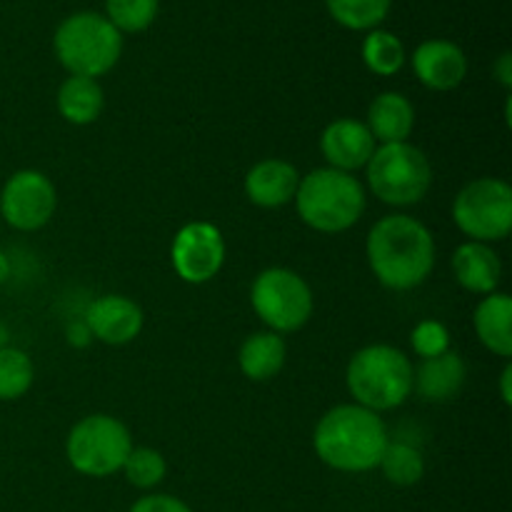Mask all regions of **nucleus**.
Wrapping results in <instances>:
<instances>
[{"label": "nucleus", "mask_w": 512, "mask_h": 512, "mask_svg": "<svg viewBox=\"0 0 512 512\" xmlns=\"http://www.w3.org/2000/svg\"><path fill=\"white\" fill-rule=\"evenodd\" d=\"M453 273L455 280L465 290H470V293L490 295L498 288L503 265H500L498 253L488 243H475V240H470V243H463L455 250Z\"/></svg>", "instance_id": "f3484780"}, {"label": "nucleus", "mask_w": 512, "mask_h": 512, "mask_svg": "<svg viewBox=\"0 0 512 512\" xmlns=\"http://www.w3.org/2000/svg\"><path fill=\"white\" fill-rule=\"evenodd\" d=\"M128 512H193V508L188 503H183L180 498H173V495L153 493L135 500Z\"/></svg>", "instance_id": "c85d7f7f"}, {"label": "nucleus", "mask_w": 512, "mask_h": 512, "mask_svg": "<svg viewBox=\"0 0 512 512\" xmlns=\"http://www.w3.org/2000/svg\"><path fill=\"white\" fill-rule=\"evenodd\" d=\"M105 13L120 33H140L158 15V0H105Z\"/></svg>", "instance_id": "bb28decb"}, {"label": "nucleus", "mask_w": 512, "mask_h": 512, "mask_svg": "<svg viewBox=\"0 0 512 512\" xmlns=\"http://www.w3.org/2000/svg\"><path fill=\"white\" fill-rule=\"evenodd\" d=\"M363 60L375 75H395L405 63V48L398 35L370 30L363 43Z\"/></svg>", "instance_id": "5701e85b"}, {"label": "nucleus", "mask_w": 512, "mask_h": 512, "mask_svg": "<svg viewBox=\"0 0 512 512\" xmlns=\"http://www.w3.org/2000/svg\"><path fill=\"white\" fill-rule=\"evenodd\" d=\"M93 338L105 345H125L143 330V310L125 295H103L85 313Z\"/></svg>", "instance_id": "ddd939ff"}, {"label": "nucleus", "mask_w": 512, "mask_h": 512, "mask_svg": "<svg viewBox=\"0 0 512 512\" xmlns=\"http://www.w3.org/2000/svg\"><path fill=\"white\" fill-rule=\"evenodd\" d=\"M285 358H288V345L273 330H263V333H253L245 338L240 345L238 363L245 378L263 383V380L275 378L283 370Z\"/></svg>", "instance_id": "aec40b11"}, {"label": "nucleus", "mask_w": 512, "mask_h": 512, "mask_svg": "<svg viewBox=\"0 0 512 512\" xmlns=\"http://www.w3.org/2000/svg\"><path fill=\"white\" fill-rule=\"evenodd\" d=\"M33 385V363L18 348H0V400H18Z\"/></svg>", "instance_id": "393cba45"}, {"label": "nucleus", "mask_w": 512, "mask_h": 512, "mask_svg": "<svg viewBox=\"0 0 512 512\" xmlns=\"http://www.w3.org/2000/svg\"><path fill=\"white\" fill-rule=\"evenodd\" d=\"M58 205L55 185L40 170H18L10 175L0 193V215L15 230H40L50 223Z\"/></svg>", "instance_id": "9d476101"}, {"label": "nucleus", "mask_w": 512, "mask_h": 512, "mask_svg": "<svg viewBox=\"0 0 512 512\" xmlns=\"http://www.w3.org/2000/svg\"><path fill=\"white\" fill-rule=\"evenodd\" d=\"M250 303L273 333H295L313 315V290L288 268H268L255 278Z\"/></svg>", "instance_id": "6e6552de"}, {"label": "nucleus", "mask_w": 512, "mask_h": 512, "mask_svg": "<svg viewBox=\"0 0 512 512\" xmlns=\"http://www.w3.org/2000/svg\"><path fill=\"white\" fill-rule=\"evenodd\" d=\"M8 340H10V330H8V325L0 320V348H8Z\"/></svg>", "instance_id": "72a5a7b5"}, {"label": "nucleus", "mask_w": 512, "mask_h": 512, "mask_svg": "<svg viewBox=\"0 0 512 512\" xmlns=\"http://www.w3.org/2000/svg\"><path fill=\"white\" fill-rule=\"evenodd\" d=\"M295 205L303 223L318 233H343L363 215L365 190L350 173L318 168L300 178Z\"/></svg>", "instance_id": "7ed1b4c3"}, {"label": "nucleus", "mask_w": 512, "mask_h": 512, "mask_svg": "<svg viewBox=\"0 0 512 512\" xmlns=\"http://www.w3.org/2000/svg\"><path fill=\"white\" fill-rule=\"evenodd\" d=\"M413 70L420 83L430 90H453L468 75V58L450 40H425L413 55Z\"/></svg>", "instance_id": "4468645a"}, {"label": "nucleus", "mask_w": 512, "mask_h": 512, "mask_svg": "<svg viewBox=\"0 0 512 512\" xmlns=\"http://www.w3.org/2000/svg\"><path fill=\"white\" fill-rule=\"evenodd\" d=\"M133 450L128 428L113 415L95 413L73 425L65 443V455L80 475L108 478L123 470L125 458Z\"/></svg>", "instance_id": "0eeeda50"}, {"label": "nucleus", "mask_w": 512, "mask_h": 512, "mask_svg": "<svg viewBox=\"0 0 512 512\" xmlns=\"http://www.w3.org/2000/svg\"><path fill=\"white\" fill-rule=\"evenodd\" d=\"M53 45L55 55L70 75L95 80L118 63L123 38L105 15L75 13L58 25Z\"/></svg>", "instance_id": "39448f33"}, {"label": "nucleus", "mask_w": 512, "mask_h": 512, "mask_svg": "<svg viewBox=\"0 0 512 512\" xmlns=\"http://www.w3.org/2000/svg\"><path fill=\"white\" fill-rule=\"evenodd\" d=\"M380 470L385 478L400 488L418 485L425 475V460L418 448L408 443H388L383 458H380Z\"/></svg>", "instance_id": "4be33fe9"}, {"label": "nucleus", "mask_w": 512, "mask_h": 512, "mask_svg": "<svg viewBox=\"0 0 512 512\" xmlns=\"http://www.w3.org/2000/svg\"><path fill=\"white\" fill-rule=\"evenodd\" d=\"M173 268L190 285H203L220 273L225 263L223 233L213 223L195 220L178 230L173 240Z\"/></svg>", "instance_id": "9b49d317"}, {"label": "nucleus", "mask_w": 512, "mask_h": 512, "mask_svg": "<svg viewBox=\"0 0 512 512\" xmlns=\"http://www.w3.org/2000/svg\"><path fill=\"white\" fill-rule=\"evenodd\" d=\"M368 130L383 145L405 143L413 133L415 108L403 93H380L368 108Z\"/></svg>", "instance_id": "a211bd4d"}, {"label": "nucleus", "mask_w": 512, "mask_h": 512, "mask_svg": "<svg viewBox=\"0 0 512 512\" xmlns=\"http://www.w3.org/2000/svg\"><path fill=\"white\" fill-rule=\"evenodd\" d=\"M410 343H413V350L423 360L438 358V355L450 350V333L438 320H423V323L415 325L413 335H410Z\"/></svg>", "instance_id": "cd10ccee"}, {"label": "nucleus", "mask_w": 512, "mask_h": 512, "mask_svg": "<svg viewBox=\"0 0 512 512\" xmlns=\"http://www.w3.org/2000/svg\"><path fill=\"white\" fill-rule=\"evenodd\" d=\"M465 375L468 370H465L463 358L455 350H448L438 358L423 360L418 370H413V388L428 403H445L463 390Z\"/></svg>", "instance_id": "dca6fc26"}, {"label": "nucleus", "mask_w": 512, "mask_h": 512, "mask_svg": "<svg viewBox=\"0 0 512 512\" xmlns=\"http://www.w3.org/2000/svg\"><path fill=\"white\" fill-rule=\"evenodd\" d=\"M90 338H93V333H90L88 323H73L68 325V343L73 345V348H85V345L90 343Z\"/></svg>", "instance_id": "c756f323"}, {"label": "nucleus", "mask_w": 512, "mask_h": 512, "mask_svg": "<svg viewBox=\"0 0 512 512\" xmlns=\"http://www.w3.org/2000/svg\"><path fill=\"white\" fill-rule=\"evenodd\" d=\"M393 0H325L330 15L353 30H370L388 18Z\"/></svg>", "instance_id": "b1692460"}, {"label": "nucleus", "mask_w": 512, "mask_h": 512, "mask_svg": "<svg viewBox=\"0 0 512 512\" xmlns=\"http://www.w3.org/2000/svg\"><path fill=\"white\" fill-rule=\"evenodd\" d=\"M368 168V185L378 200L388 205H415L428 195L433 185V168L428 155L405 143H390L375 148Z\"/></svg>", "instance_id": "423d86ee"}, {"label": "nucleus", "mask_w": 512, "mask_h": 512, "mask_svg": "<svg viewBox=\"0 0 512 512\" xmlns=\"http://www.w3.org/2000/svg\"><path fill=\"white\" fill-rule=\"evenodd\" d=\"M475 333L490 353L512 355V300L505 293H490L475 308Z\"/></svg>", "instance_id": "6ab92c4d"}, {"label": "nucleus", "mask_w": 512, "mask_h": 512, "mask_svg": "<svg viewBox=\"0 0 512 512\" xmlns=\"http://www.w3.org/2000/svg\"><path fill=\"white\" fill-rule=\"evenodd\" d=\"M493 73H495V78L500 80V83H503V88H512V58H510V53H503L498 58V63L493 65Z\"/></svg>", "instance_id": "7c9ffc66"}, {"label": "nucleus", "mask_w": 512, "mask_h": 512, "mask_svg": "<svg viewBox=\"0 0 512 512\" xmlns=\"http://www.w3.org/2000/svg\"><path fill=\"white\" fill-rule=\"evenodd\" d=\"M320 150L330 168L353 173L365 168L375 153V138L368 125L353 118H340L330 123L320 135Z\"/></svg>", "instance_id": "f8f14e48"}, {"label": "nucleus", "mask_w": 512, "mask_h": 512, "mask_svg": "<svg viewBox=\"0 0 512 512\" xmlns=\"http://www.w3.org/2000/svg\"><path fill=\"white\" fill-rule=\"evenodd\" d=\"M510 380H512V368H510V365H505L503 375H500V393H503V403H505V405H510V403H512Z\"/></svg>", "instance_id": "2f4dec72"}, {"label": "nucleus", "mask_w": 512, "mask_h": 512, "mask_svg": "<svg viewBox=\"0 0 512 512\" xmlns=\"http://www.w3.org/2000/svg\"><path fill=\"white\" fill-rule=\"evenodd\" d=\"M453 220L475 243L508 238L512 228V188L500 178H478L453 203Z\"/></svg>", "instance_id": "1a4fd4ad"}, {"label": "nucleus", "mask_w": 512, "mask_h": 512, "mask_svg": "<svg viewBox=\"0 0 512 512\" xmlns=\"http://www.w3.org/2000/svg\"><path fill=\"white\" fill-rule=\"evenodd\" d=\"M368 263L390 290H413L435 268L433 233L410 215H385L368 235Z\"/></svg>", "instance_id": "f257e3e1"}, {"label": "nucleus", "mask_w": 512, "mask_h": 512, "mask_svg": "<svg viewBox=\"0 0 512 512\" xmlns=\"http://www.w3.org/2000/svg\"><path fill=\"white\" fill-rule=\"evenodd\" d=\"M103 88L98 80L70 75L58 90V110L68 123L90 125L103 113Z\"/></svg>", "instance_id": "412c9836"}, {"label": "nucleus", "mask_w": 512, "mask_h": 512, "mask_svg": "<svg viewBox=\"0 0 512 512\" xmlns=\"http://www.w3.org/2000/svg\"><path fill=\"white\" fill-rule=\"evenodd\" d=\"M388 443L383 418L358 403L328 410L313 435L318 458L340 473H368L378 468Z\"/></svg>", "instance_id": "f03ea898"}, {"label": "nucleus", "mask_w": 512, "mask_h": 512, "mask_svg": "<svg viewBox=\"0 0 512 512\" xmlns=\"http://www.w3.org/2000/svg\"><path fill=\"white\" fill-rule=\"evenodd\" d=\"M8 278H10V260H8V255L0 250V285H3Z\"/></svg>", "instance_id": "473e14b6"}, {"label": "nucleus", "mask_w": 512, "mask_h": 512, "mask_svg": "<svg viewBox=\"0 0 512 512\" xmlns=\"http://www.w3.org/2000/svg\"><path fill=\"white\" fill-rule=\"evenodd\" d=\"M125 480L138 490L158 488L168 473V463L163 455L153 448H133L123 465Z\"/></svg>", "instance_id": "a878e982"}, {"label": "nucleus", "mask_w": 512, "mask_h": 512, "mask_svg": "<svg viewBox=\"0 0 512 512\" xmlns=\"http://www.w3.org/2000/svg\"><path fill=\"white\" fill-rule=\"evenodd\" d=\"M300 175L293 163L280 158H268L255 163L245 175V195L260 208H283L298 193Z\"/></svg>", "instance_id": "2eb2a0df"}, {"label": "nucleus", "mask_w": 512, "mask_h": 512, "mask_svg": "<svg viewBox=\"0 0 512 512\" xmlns=\"http://www.w3.org/2000/svg\"><path fill=\"white\" fill-rule=\"evenodd\" d=\"M348 390L355 403L373 413L403 405L413 393V363L393 345H368L348 363Z\"/></svg>", "instance_id": "20e7f679"}]
</instances>
